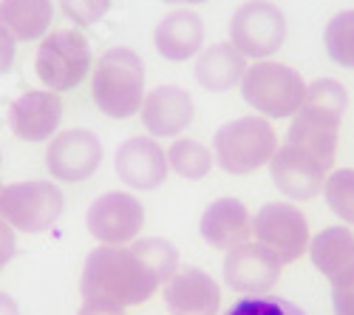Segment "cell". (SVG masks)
Returning a JSON list of instances; mask_svg holds the SVG:
<instances>
[{"label":"cell","mask_w":354,"mask_h":315,"mask_svg":"<svg viewBox=\"0 0 354 315\" xmlns=\"http://www.w3.org/2000/svg\"><path fill=\"white\" fill-rule=\"evenodd\" d=\"M176 270L179 253L165 239H139L133 247L102 244L82 264V307L122 315L128 307L145 304Z\"/></svg>","instance_id":"1"},{"label":"cell","mask_w":354,"mask_h":315,"mask_svg":"<svg viewBox=\"0 0 354 315\" xmlns=\"http://www.w3.org/2000/svg\"><path fill=\"white\" fill-rule=\"evenodd\" d=\"M348 105V94L337 80H315L306 85L304 102L289 125V145L335 165L337 128Z\"/></svg>","instance_id":"2"},{"label":"cell","mask_w":354,"mask_h":315,"mask_svg":"<svg viewBox=\"0 0 354 315\" xmlns=\"http://www.w3.org/2000/svg\"><path fill=\"white\" fill-rule=\"evenodd\" d=\"M91 91L97 108L111 120H128L145 100V66L131 48H111L94 69Z\"/></svg>","instance_id":"3"},{"label":"cell","mask_w":354,"mask_h":315,"mask_svg":"<svg viewBox=\"0 0 354 315\" xmlns=\"http://www.w3.org/2000/svg\"><path fill=\"white\" fill-rule=\"evenodd\" d=\"M306 94L304 77L283 66V63H267L261 60L250 66L241 77V97L250 108L267 114L272 120H286L298 114Z\"/></svg>","instance_id":"4"},{"label":"cell","mask_w":354,"mask_h":315,"mask_svg":"<svg viewBox=\"0 0 354 315\" xmlns=\"http://www.w3.org/2000/svg\"><path fill=\"white\" fill-rule=\"evenodd\" d=\"M278 151V134L261 117L232 120L216 131V162L227 174H252Z\"/></svg>","instance_id":"5"},{"label":"cell","mask_w":354,"mask_h":315,"mask_svg":"<svg viewBox=\"0 0 354 315\" xmlns=\"http://www.w3.org/2000/svg\"><path fill=\"white\" fill-rule=\"evenodd\" d=\"M37 77L46 82L48 91H71L88 77L91 69V48L77 28H57L51 32L37 51Z\"/></svg>","instance_id":"6"},{"label":"cell","mask_w":354,"mask_h":315,"mask_svg":"<svg viewBox=\"0 0 354 315\" xmlns=\"http://www.w3.org/2000/svg\"><path fill=\"white\" fill-rule=\"evenodd\" d=\"M63 190L54 182H20L0 190V219L15 231L40 233L51 227L63 213Z\"/></svg>","instance_id":"7"},{"label":"cell","mask_w":354,"mask_h":315,"mask_svg":"<svg viewBox=\"0 0 354 315\" xmlns=\"http://www.w3.org/2000/svg\"><path fill=\"white\" fill-rule=\"evenodd\" d=\"M286 20L267 0H250L230 20V46L250 60H263L283 46Z\"/></svg>","instance_id":"8"},{"label":"cell","mask_w":354,"mask_h":315,"mask_svg":"<svg viewBox=\"0 0 354 315\" xmlns=\"http://www.w3.org/2000/svg\"><path fill=\"white\" fill-rule=\"evenodd\" d=\"M252 233L258 236V244L267 247L281 264L298 262L309 250V224L306 216L281 202L263 205L252 219Z\"/></svg>","instance_id":"9"},{"label":"cell","mask_w":354,"mask_h":315,"mask_svg":"<svg viewBox=\"0 0 354 315\" xmlns=\"http://www.w3.org/2000/svg\"><path fill=\"white\" fill-rule=\"evenodd\" d=\"M88 231L102 244H128L145 224V208L131 193H105L88 208Z\"/></svg>","instance_id":"10"},{"label":"cell","mask_w":354,"mask_h":315,"mask_svg":"<svg viewBox=\"0 0 354 315\" xmlns=\"http://www.w3.org/2000/svg\"><path fill=\"white\" fill-rule=\"evenodd\" d=\"M102 162V142L85 128H71L51 139L46 165L48 174L60 182H82Z\"/></svg>","instance_id":"11"},{"label":"cell","mask_w":354,"mask_h":315,"mask_svg":"<svg viewBox=\"0 0 354 315\" xmlns=\"http://www.w3.org/2000/svg\"><path fill=\"white\" fill-rule=\"evenodd\" d=\"M332 165L323 162L301 148L295 145H286L275 151V156L270 159V174H272V182L275 188L289 196V199H312L323 190L326 185V177H329Z\"/></svg>","instance_id":"12"},{"label":"cell","mask_w":354,"mask_h":315,"mask_svg":"<svg viewBox=\"0 0 354 315\" xmlns=\"http://www.w3.org/2000/svg\"><path fill=\"white\" fill-rule=\"evenodd\" d=\"M281 262L263 247V244H239L227 250L224 259V278L227 287L244 296H263L275 287V281L281 276Z\"/></svg>","instance_id":"13"},{"label":"cell","mask_w":354,"mask_h":315,"mask_svg":"<svg viewBox=\"0 0 354 315\" xmlns=\"http://www.w3.org/2000/svg\"><path fill=\"white\" fill-rule=\"evenodd\" d=\"M63 120V102L54 91H26L9 108L12 134L23 142H43Z\"/></svg>","instance_id":"14"},{"label":"cell","mask_w":354,"mask_h":315,"mask_svg":"<svg viewBox=\"0 0 354 315\" xmlns=\"http://www.w3.org/2000/svg\"><path fill=\"white\" fill-rule=\"evenodd\" d=\"M116 177L128 188L153 190L167 177V154L159 148V142L147 136L128 139L116 151Z\"/></svg>","instance_id":"15"},{"label":"cell","mask_w":354,"mask_h":315,"mask_svg":"<svg viewBox=\"0 0 354 315\" xmlns=\"http://www.w3.org/2000/svg\"><path fill=\"white\" fill-rule=\"evenodd\" d=\"M165 304L170 315H216L221 304L218 284L196 267L176 270V276L167 281Z\"/></svg>","instance_id":"16"},{"label":"cell","mask_w":354,"mask_h":315,"mask_svg":"<svg viewBox=\"0 0 354 315\" xmlns=\"http://www.w3.org/2000/svg\"><path fill=\"white\" fill-rule=\"evenodd\" d=\"M193 100L185 89L162 85L142 100V123L153 136H176L193 123Z\"/></svg>","instance_id":"17"},{"label":"cell","mask_w":354,"mask_h":315,"mask_svg":"<svg viewBox=\"0 0 354 315\" xmlns=\"http://www.w3.org/2000/svg\"><path fill=\"white\" fill-rule=\"evenodd\" d=\"M312 264L332 281V290L354 284V233L346 227H329L309 244Z\"/></svg>","instance_id":"18"},{"label":"cell","mask_w":354,"mask_h":315,"mask_svg":"<svg viewBox=\"0 0 354 315\" xmlns=\"http://www.w3.org/2000/svg\"><path fill=\"white\" fill-rule=\"evenodd\" d=\"M252 219L239 199H216L201 216V236L216 250H230L250 242Z\"/></svg>","instance_id":"19"},{"label":"cell","mask_w":354,"mask_h":315,"mask_svg":"<svg viewBox=\"0 0 354 315\" xmlns=\"http://www.w3.org/2000/svg\"><path fill=\"white\" fill-rule=\"evenodd\" d=\"M204 43V23L196 12H173L156 26V48L173 63L190 60Z\"/></svg>","instance_id":"20"},{"label":"cell","mask_w":354,"mask_h":315,"mask_svg":"<svg viewBox=\"0 0 354 315\" xmlns=\"http://www.w3.org/2000/svg\"><path fill=\"white\" fill-rule=\"evenodd\" d=\"M51 0H0V28L12 40H37L51 26Z\"/></svg>","instance_id":"21"},{"label":"cell","mask_w":354,"mask_h":315,"mask_svg":"<svg viewBox=\"0 0 354 315\" xmlns=\"http://www.w3.org/2000/svg\"><path fill=\"white\" fill-rule=\"evenodd\" d=\"M247 71V57L241 51H235L230 43L210 46L198 57L196 63V80L207 91H227L235 82H241Z\"/></svg>","instance_id":"22"},{"label":"cell","mask_w":354,"mask_h":315,"mask_svg":"<svg viewBox=\"0 0 354 315\" xmlns=\"http://www.w3.org/2000/svg\"><path fill=\"white\" fill-rule=\"evenodd\" d=\"M167 168L182 179H204L213 168V154L196 139H176L167 151Z\"/></svg>","instance_id":"23"},{"label":"cell","mask_w":354,"mask_h":315,"mask_svg":"<svg viewBox=\"0 0 354 315\" xmlns=\"http://www.w3.org/2000/svg\"><path fill=\"white\" fill-rule=\"evenodd\" d=\"M323 40H326V51H329L332 60L337 66L354 71V9L335 15L326 26Z\"/></svg>","instance_id":"24"},{"label":"cell","mask_w":354,"mask_h":315,"mask_svg":"<svg viewBox=\"0 0 354 315\" xmlns=\"http://www.w3.org/2000/svg\"><path fill=\"white\" fill-rule=\"evenodd\" d=\"M323 193H326L332 213L340 216L346 224H354V170L351 168L335 170L332 177H326Z\"/></svg>","instance_id":"25"},{"label":"cell","mask_w":354,"mask_h":315,"mask_svg":"<svg viewBox=\"0 0 354 315\" xmlns=\"http://www.w3.org/2000/svg\"><path fill=\"white\" fill-rule=\"evenodd\" d=\"M227 315H306V312L286 298H275L263 293V296H250L239 304H232Z\"/></svg>","instance_id":"26"},{"label":"cell","mask_w":354,"mask_h":315,"mask_svg":"<svg viewBox=\"0 0 354 315\" xmlns=\"http://www.w3.org/2000/svg\"><path fill=\"white\" fill-rule=\"evenodd\" d=\"M60 3H63L66 17L82 28L100 23L111 9V0H60Z\"/></svg>","instance_id":"27"},{"label":"cell","mask_w":354,"mask_h":315,"mask_svg":"<svg viewBox=\"0 0 354 315\" xmlns=\"http://www.w3.org/2000/svg\"><path fill=\"white\" fill-rule=\"evenodd\" d=\"M332 304H335V315H354V284L332 290Z\"/></svg>","instance_id":"28"},{"label":"cell","mask_w":354,"mask_h":315,"mask_svg":"<svg viewBox=\"0 0 354 315\" xmlns=\"http://www.w3.org/2000/svg\"><path fill=\"white\" fill-rule=\"evenodd\" d=\"M15 255V231L6 219H0V267L9 264Z\"/></svg>","instance_id":"29"},{"label":"cell","mask_w":354,"mask_h":315,"mask_svg":"<svg viewBox=\"0 0 354 315\" xmlns=\"http://www.w3.org/2000/svg\"><path fill=\"white\" fill-rule=\"evenodd\" d=\"M15 63V40L0 28V74L9 71Z\"/></svg>","instance_id":"30"},{"label":"cell","mask_w":354,"mask_h":315,"mask_svg":"<svg viewBox=\"0 0 354 315\" xmlns=\"http://www.w3.org/2000/svg\"><path fill=\"white\" fill-rule=\"evenodd\" d=\"M0 315H20L17 301L12 296H6V293H0Z\"/></svg>","instance_id":"31"},{"label":"cell","mask_w":354,"mask_h":315,"mask_svg":"<svg viewBox=\"0 0 354 315\" xmlns=\"http://www.w3.org/2000/svg\"><path fill=\"white\" fill-rule=\"evenodd\" d=\"M165 3H173V6H196V3H207V0H165Z\"/></svg>","instance_id":"32"}]
</instances>
